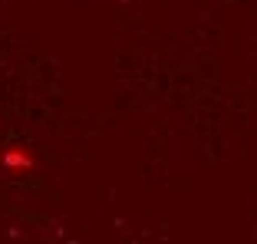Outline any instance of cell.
<instances>
[{"label":"cell","instance_id":"1","mask_svg":"<svg viewBox=\"0 0 257 244\" xmlns=\"http://www.w3.org/2000/svg\"><path fill=\"white\" fill-rule=\"evenodd\" d=\"M4 165H7V168H27V172H30V168L37 165L33 149H30V145H10L7 152H4Z\"/></svg>","mask_w":257,"mask_h":244}]
</instances>
